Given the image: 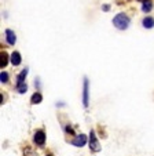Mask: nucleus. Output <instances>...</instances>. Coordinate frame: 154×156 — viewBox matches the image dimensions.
I'll return each mask as SVG.
<instances>
[{
    "label": "nucleus",
    "mask_w": 154,
    "mask_h": 156,
    "mask_svg": "<svg viewBox=\"0 0 154 156\" xmlns=\"http://www.w3.org/2000/svg\"><path fill=\"white\" fill-rule=\"evenodd\" d=\"M65 130H66V133H70V134H73V133H74V131H73V129H72L70 126H66V129H65Z\"/></svg>",
    "instance_id": "dca6fc26"
},
{
    "label": "nucleus",
    "mask_w": 154,
    "mask_h": 156,
    "mask_svg": "<svg viewBox=\"0 0 154 156\" xmlns=\"http://www.w3.org/2000/svg\"><path fill=\"white\" fill-rule=\"evenodd\" d=\"M139 2H142V3H145V2H147V0H139Z\"/></svg>",
    "instance_id": "a211bd4d"
},
{
    "label": "nucleus",
    "mask_w": 154,
    "mask_h": 156,
    "mask_svg": "<svg viewBox=\"0 0 154 156\" xmlns=\"http://www.w3.org/2000/svg\"><path fill=\"white\" fill-rule=\"evenodd\" d=\"M10 61H11V64L14 65V66H18V65L21 64V61H22V58H21V54L18 53V51H14V53L10 55Z\"/></svg>",
    "instance_id": "0eeeda50"
},
{
    "label": "nucleus",
    "mask_w": 154,
    "mask_h": 156,
    "mask_svg": "<svg viewBox=\"0 0 154 156\" xmlns=\"http://www.w3.org/2000/svg\"><path fill=\"white\" fill-rule=\"evenodd\" d=\"M23 153H25V156H37V155H36V153H33V151L30 149V148H26V149H25V152H23Z\"/></svg>",
    "instance_id": "2eb2a0df"
},
{
    "label": "nucleus",
    "mask_w": 154,
    "mask_h": 156,
    "mask_svg": "<svg viewBox=\"0 0 154 156\" xmlns=\"http://www.w3.org/2000/svg\"><path fill=\"white\" fill-rule=\"evenodd\" d=\"M153 10V3H151V0H147L145 3H142V11L143 12H150Z\"/></svg>",
    "instance_id": "9b49d317"
},
{
    "label": "nucleus",
    "mask_w": 154,
    "mask_h": 156,
    "mask_svg": "<svg viewBox=\"0 0 154 156\" xmlns=\"http://www.w3.org/2000/svg\"><path fill=\"white\" fill-rule=\"evenodd\" d=\"M47 156H53V155H47Z\"/></svg>",
    "instance_id": "6ab92c4d"
},
{
    "label": "nucleus",
    "mask_w": 154,
    "mask_h": 156,
    "mask_svg": "<svg viewBox=\"0 0 154 156\" xmlns=\"http://www.w3.org/2000/svg\"><path fill=\"white\" fill-rule=\"evenodd\" d=\"M6 40L7 43L10 44V46H14L15 43H17V36H15V32L11 29H6Z\"/></svg>",
    "instance_id": "423d86ee"
},
{
    "label": "nucleus",
    "mask_w": 154,
    "mask_h": 156,
    "mask_svg": "<svg viewBox=\"0 0 154 156\" xmlns=\"http://www.w3.org/2000/svg\"><path fill=\"white\" fill-rule=\"evenodd\" d=\"M28 72H29V69H28V68H25L23 71L19 72V75H18V77H17V84H18V83H25V79H26Z\"/></svg>",
    "instance_id": "9d476101"
},
{
    "label": "nucleus",
    "mask_w": 154,
    "mask_h": 156,
    "mask_svg": "<svg viewBox=\"0 0 154 156\" xmlns=\"http://www.w3.org/2000/svg\"><path fill=\"white\" fill-rule=\"evenodd\" d=\"M88 144H90V149L92 151V152H101V149H102L101 144H99L94 130H91V133H90V142H88Z\"/></svg>",
    "instance_id": "f03ea898"
},
{
    "label": "nucleus",
    "mask_w": 154,
    "mask_h": 156,
    "mask_svg": "<svg viewBox=\"0 0 154 156\" xmlns=\"http://www.w3.org/2000/svg\"><path fill=\"white\" fill-rule=\"evenodd\" d=\"M0 82L2 83L9 82V73H7V72H2V73H0Z\"/></svg>",
    "instance_id": "4468645a"
},
{
    "label": "nucleus",
    "mask_w": 154,
    "mask_h": 156,
    "mask_svg": "<svg viewBox=\"0 0 154 156\" xmlns=\"http://www.w3.org/2000/svg\"><path fill=\"white\" fill-rule=\"evenodd\" d=\"M102 10H103V11H109V10H110V6H109V4H105V6L102 7Z\"/></svg>",
    "instance_id": "f3484780"
},
{
    "label": "nucleus",
    "mask_w": 154,
    "mask_h": 156,
    "mask_svg": "<svg viewBox=\"0 0 154 156\" xmlns=\"http://www.w3.org/2000/svg\"><path fill=\"white\" fill-rule=\"evenodd\" d=\"M142 25H143V28H146V29H151V28H154V18L153 17L143 18Z\"/></svg>",
    "instance_id": "6e6552de"
},
{
    "label": "nucleus",
    "mask_w": 154,
    "mask_h": 156,
    "mask_svg": "<svg viewBox=\"0 0 154 156\" xmlns=\"http://www.w3.org/2000/svg\"><path fill=\"white\" fill-rule=\"evenodd\" d=\"M70 144L77 147V148L84 147V145L87 144V136H85V134H79V136H76L74 138L70 141Z\"/></svg>",
    "instance_id": "7ed1b4c3"
},
{
    "label": "nucleus",
    "mask_w": 154,
    "mask_h": 156,
    "mask_svg": "<svg viewBox=\"0 0 154 156\" xmlns=\"http://www.w3.org/2000/svg\"><path fill=\"white\" fill-rule=\"evenodd\" d=\"M88 86H90V83H88V79L85 77L84 79V87H83V104H84V106L87 108L88 106V102H90V94H88Z\"/></svg>",
    "instance_id": "39448f33"
},
{
    "label": "nucleus",
    "mask_w": 154,
    "mask_h": 156,
    "mask_svg": "<svg viewBox=\"0 0 154 156\" xmlns=\"http://www.w3.org/2000/svg\"><path fill=\"white\" fill-rule=\"evenodd\" d=\"M41 101H43V95H41L40 93H35V94L32 95V98H30V102L32 104H40Z\"/></svg>",
    "instance_id": "f8f14e48"
},
{
    "label": "nucleus",
    "mask_w": 154,
    "mask_h": 156,
    "mask_svg": "<svg viewBox=\"0 0 154 156\" xmlns=\"http://www.w3.org/2000/svg\"><path fill=\"white\" fill-rule=\"evenodd\" d=\"M17 91L19 94H25L28 91V84L26 83H18L17 84Z\"/></svg>",
    "instance_id": "ddd939ff"
},
{
    "label": "nucleus",
    "mask_w": 154,
    "mask_h": 156,
    "mask_svg": "<svg viewBox=\"0 0 154 156\" xmlns=\"http://www.w3.org/2000/svg\"><path fill=\"white\" fill-rule=\"evenodd\" d=\"M33 141H35L36 145L43 147L44 142H46V133H44L43 130H37V131L35 133V136H33Z\"/></svg>",
    "instance_id": "20e7f679"
},
{
    "label": "nucleus",
    "mask_w": 154,
    "mask_h": 156,
    "mask_svg": "<svg viewBox=\"0 0 154 156\" xmlns=\"http://www.w3.org/2000/svg\"><path fill=\"white\" fill-rule=\"evenodd\" d=\"M129 24H131V20H129V17H128L127 14H124V12H118V14L113 18V25L120 30L128 29Z\"/></svg>",
    "instance_id": "f257e3e1"
},
{
    "label": "nucleus",
    "mask_w": 154,
    "mask_h": 156,
    "mask_svg": "<svg viewBox=\"0 0 154 156\" xmlns=\"http://www.w3.org/2000/svg\"><path fill=\"white\" fill-rule=\"evenodd\" d=\"M7 62H9V54L6 51H2V54H0V66H2V69L4 66H7Z\"/></svg>",
    "instance_id": "1a4fd4ad"
}]
</instances>
